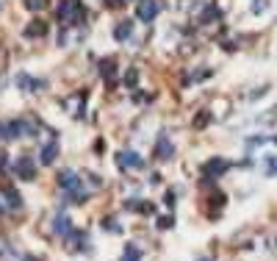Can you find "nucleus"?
<instances>
[{"instance_id": "obj_25", "label": "nucleus", "mask_w": 277, "mask_h": 261, "mask_svg": "<svg viewBox=\"0 0 277 261\" xmlns=\"http://www.w3.org/2000/svg\"><path fill=\"white\" fill-rule=\"evenodd\" d=\"M3 211H6V206H3V203H0V214H3Z\"/></svg>"}, {"instance_id": "obj_2", "label": "nucleus", "mask_w": 277, "mask_h": 261, "mask_svg": "<svg viewBox=\"0 0 277 261\" xmlns=\"http://www.w3.org/2000/svg\"><path fill=\"white\" fill-rule=\"evenodd\" d=\"M227 170H230V161H225V158H211V161H205V167H203V178L205 181H214V178L225 175Z\"/></svg>"}, {"instance_id": "obj_3", "label": "nucleus", "mask_w": 277, "mask_h": 261, "mask_svg": "<svg viewBox=\"0 0 277 261\" xmlns=\"http://www.w3.org/2000/svg\"><path fill=\"white\" fill-rule=\"evenodd\" d=\"M14 170L22 181H33V175H36V161H33L31 156H20L14 161Z\"/></svg>"}, {"instance_id": "obj_26", "label": "nucleus", "mask_w": 277, "mask_h": 261, "mask_svg": "<svg viewBox=\"0 0 277 261\" xmlns=\"http://www.w3.org/2000/svg\"><path fill=\"white\" fill-rule=\"evenodd\" d=\"M0 9H3V0H0Z\"/></svg>"}, {"instance_id": "obj_4", "label": "nucleus", "mask_w": 277, "mask_h": 261, "mask_svg": "<svg viewBox=\"0 0 277 261\" xmlns=\"http://www.w3.org/2000/svg\"><path fill=\"white\" fill-rule=\"evenodd\" d=\"M116 164H120V170H141L144 158L136 156L133 150H122V153H116Z\"/></svg>"}, {"instance_id": "obj_24", "label": "nucleus", "mask_w": 277, "mask_h": 261, "mask_svg": "<svg viewBox=\"0 0 277 261\" xmlns=\"http://www.w3.org/2000/svg\"><path fill=\"white\" fill-rule=\"evenodd\" d=\"M22 261H42V258H36V256H22Z\"/></svg>"}, {"instance_id": "obj_9", "label": "nucleus", "mask_w": 277, "mask_h": 261, "mask_svg": "<svg viewBox=\"0 0 277 261\" xmlns=\"http://www.w3.org/2000/svg\"><path fill=\"white\" fill-rule=\"evenodd\" d=\"M53 231L61 236H69L72 234V225H69V217L67 214H56V219H53Z\"/></svg>"}, {"instance_id": "obj_18", "label": "nucleus", "mask_w": 277, "mask_h": 261, "mask_svg": "<svg viewBox=\"0 0 277 261\" xmlns=\"http://www.w3.org/2000/svg\"><path fill=\"white\" fill-rule=\"evenodd\" d=\"M208 120H211V114H208V111H203V114H200L197 120H194V125H197V128H203V125H208Z\"/></svg>"}, {"instance_id": "obj_22", "label": "nucleus", "mask_w": 277, "mask_h": 261, "mask_svg": "<svg viewBox=\"0 0 277 261\" xmlns=\"http://www.w3.org/2000/svg\"><path fill=\"white\" fill-rule=\"evenodd\" d=\"M164 203H167V206H175V192H167V194H164Z\"/></svg>"}, {"instance_id": "obj_13", "label": "nucleus", "mask_w": 277, "mask_h": 261, "mask_svg": "<svg viewBox=\"0 0 277 261\" xmlns=\"http://www.w3.org/2000/svg\"><path fill=\"white\" fill-rule=\"evenodd\" d=\"M122 261H141V250L136 245H128L125 247V256H122Z\"/></svg>"}, {"instance_id": "obj_8", "label": "nucleus", "mask_w": 277, "mask_h": 261, "mask_svg": "<svg viewBox=\"0 0 277 261\" xmlns=\"http://www.w3.org/2000/svg\"><path fill=\"white\" fill-rule=\"evenodd\" d=\"M131 37H133V22L131 20H122L120 25L114 28V39H116V42H128Z\"/></svg>"}, {"instance_id": "obj_21", "label": "nucleus", "mask_w": 277, "mask_h": 261, "mask_svg": "<svg viewBox=\"0 0 277 261\" xmlns=\"http://www.w3.org/2000/svg\"><path fill=\"white\" fill-rule=\"evenodd\" d=\"M125 84H128V86H133V84H136V73H133V70L125 75Z\"/></svg>"}, {"instance_id": "obj_7", "label": "nucleus", "mask_w": 277, "mask_h": 261, "mask_svg": "<svg viewBox=\"0 0 277 261\" xmlns=\"http://www.w3.org/2000/svg\"><path fill=\"white\" fill-rule=\"evenodd\" d=\"M56 156H58V142L53 139V142H47V145L42 147V150H39V164H53L56 161Z\"/></svg>"}, {"instance_id": "obj_23", "label": "nucleus", "mask_w": 277, "mask_h": 261, "mask_svg": "<svg viewBox=\"0 0 277 261\" xmlns=\"http://www.w3.org/2000/svg\"><path fill=\"white\" fill-rule=\"evenodd\" d=\"M122 3H125V0H105V6H108V9H120Z\"/></svg>"}, {"instance_id": "obj_17", "label": "nucleus", "mask_w": 277, "mask_h": 261, "mask_svg": "<svg viewBox=\"0 0 277 261\" xmlns=\"http://www.w3.org/2000/svg\"><path fill=\"white\" fill-rule=\"evenodd\" d=\"M172 225H175V217H161V219H158V228H161V231L172 228Z\"/></svg>"}, {"instance_id": "obj_1", "label": "nucleus", "mask_w": 277, "mask_h": 261, "mask_svg": "<svg viewBox=\"0 0 277 261\" xmlns=\"http://www.w3.org/2000/svg\"><path fill=\"white\" fill-rule=\"evenodd\" d=\"M86 17V6L81 3V0H61V6H58V20L64 22V25H78V22H84Z\"/></svg>"}, {"instance_id": "obj_20", "label": "nucleus", "mask_w": 277, "mask_h": 261, "mask_svg": "<svg viewBox=\"0 0 277 261\" xmlns=\"http://www.w3.org/2000/svg\"><path fill=\"white\" fill-rule=\"evenodd\" d=\"M277 173V158H269L266 161V175H274Z\"/></svg>"}, {"instance_id": "obj_27", "label": "nucleus", "mask_w": 277, "mask_h": 261, "mask_svg": "<svg viewBox=\"0 0 277 261\" xmlns=\"http://www.w3.org/2000/svg\"><path fill=\"white\" fill-rule=\"evenodd\" d=\"M200 261H208V258H200Z\"/></svg>"}, {"instance_id": "obj_12", "label": "nucleus", "mask_w": 277, "mask_h": 261, "mask_svg": "<svg viewBox=\"0 0 277 261\" xmlns=\"http://www.w3.org/2000/svg\"><path fill=\"white\" fill-rule=\"evenodd\" d=\"M45 34H47V25H45L42 20H39V22H33V25H28V28H25V37H45Z\"/></svg>"}, {"instance_id": "obj_14", "label": "nucleus", "mask_w": 277, "mask_h": 261, "mask_svg": "<svg viewBox=\"0 0 277 261\" xmlns=\"http://www.w3.org/2000/svg\"><path fill=\"white\" fill-rule=\"evenodd\" d=\"M100 73H103V78H108V81H114V75H116V67H114V61H103V67H100Z\"/></svg>"}, {"instance_id": "obj_19", "label": "nucleus", "mask_w": 277, "mask_h": 261, "mask_svg": "<svg viewBox=\"0 0 277 261\" xmlns=\"http://www.w3.org/2000/svg\"><path fill=\"white\" fill-rule=\"evenodd\" d=\"M266 9H269L266 0H255V3H252V11H255V14H261V11H266Z\"/></svg>"}, {"instance_id": "obj_6", "label": "nucleus", "mask_w": 277, "mask_h": 261, "mask_svg": "<svg viewBox=\"0 0 277 261\" xmlns=\"http://www.w3.org/2000/svg\"><path fill=\"white\" fill-rule=\"evenodd\" d=\"M175 156V147H172V142L167 139V136H158V142H155V158L158 161H169V158Z\"/></svg>"}, {"instance_id": "obj_10", "label": "nucleus", "mask_w": 277, "mask_h": 261, "mask_svg": "<svg viewBox=\"0 0 277 261\" xmlns=\"http://www.w3.org/2000/svg\"><path fill=\"white\" fill-rule=\"evenodd\" d=\"M3 198H6V209H20V206H22L20 192L11 189V186H3Z\"/></svg>"}, {"instance_id": "obj_11", "label": "nucleus", "mask_w": 277, "mask_h": 261, "mask_svg": "<svg viewBox=\"0 0 277 261\" xmlns=\"http://www.w3.org/2000/svg\"><path fill=\"white\" fill-rule=\"evenodd\" d=\"M17 84H20V86H25V92H39V86H45L42 81H33V78H28L25 73H20V75H17Z\"/></svg>"}, {"instance_id": "obj_16", "label": "nucleus", "mask_w": 277, "mask_h": 261, "mask_svg": "<svg viewBox=\"0 0 277 261\" xmlns=\"http://www.w3.org/2000/svg\"><path fill=\"white\" fill-rule=\"evenodd\" d=\"M214 17L219 20V9H216V6H208V9H205V14L200 17V20H203V22H208V20H214Z\"/></svg>"}, {"instance_id": "obj_5", "label": "nucleus", "mask_w": 277, "mask_h": 261, "mask_svg": "<svg viewBox=\"0 0 277 261\" xmlns=\"http://www.w3.org/2000/svg\"><path fill=\"white\" fill-rule=\"evenodd\" d=\"M136 17H139L141 22H152L158 17V0H139Z\"/></svg>"}, {"instance_id": "obj_15", "label": "nucleus", "mask_w": 277, "mask_h": 261, "mask_svg": "<svg viewBox=\"0 0 277 261\" xmlns=\"http://www.w3.org/2000/svg\"><path fill=\"white\" fill-rule=\"evenodd\" d=\"M25 9L28 11H42V9H47V0H25Z\"/></svg>"}]
</instances>
